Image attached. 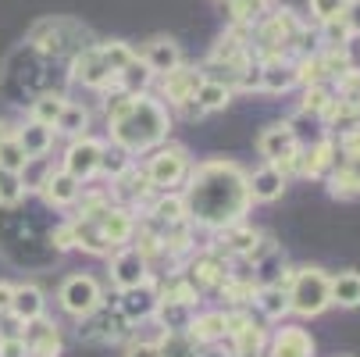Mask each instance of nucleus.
<instances>
[{"label": "nucleus", "instance_id": "1", "mask_svg": "<svg viewBox=\"0 0 360 357\" xmlns=\"http://www.w3.org/2000/svg\"><path fill=\"white\" fill-rule=\"evenodd\" d=\"M182 200L189 222L203 229H229L239 225L250 211V189H246V172L236 161L211 158L196 168H189L182 182Z\"/></svg>", "mask_w": 360, "mask_h": 357}, {"label": "nucleus", "instance_id": "2", "mask_svg": "<svg viewBox=\"0 0 360 357\" xmlns=\"http://www.w3.org/2000/svg\"><path fill=\"white\" fill-rule=\"evenodd\" d=\"M108 129L111 143L136 158L168 143L172 115L153 93H118L108 100Z\"/></svg>", "mask_w": 360, "mask_h": 357}, {"label": "nucleus", "instance_id": "3", "mask_svg": "<svg viewBox=\"0 0 360 357\" xmlns=\"http://www.w3.org/2000/svg\"><path fill=\"white\" fill-rule=\"evenodd\" d=\"M285 293H289V315H300V318H318L332 308L325 268H292Z\"/></svg>", "mask_w": 360, "mask_h": 357}, {"label": "nucleus", "instance_id": "4", "mask_svg": "<svg viewBox=\"0 0 360 357\" xmlns=\"http://www.w3.org/2000/svg\"><path fill=\"white\" fill-rule=\"evenodd\" d=\"M189 168H193V165H189V154H186V146H179V143L153 146L150 158H146V165H143L146 182H150L153 193H172V189H179V186L186 182Z\"/></svg>", "mask_w": 360, "mask_h": 357}, {"label": "nucleus", "instance_id": "5", "mask_svg": "<svg viewBox=\"0 0 360 357\" xmlns=\"http://www.w3.org/2000/svg\"><path fill=\"white\" fill-rule=\"evenodd\" d=\"M68 79L86 86V89H93V93L118 96V72L111 68V61H108V54H104V46H100V43H86L79 54L72 58Z\"/></svg>", "mask_w": 360, "mask_h": 357}, {"label": "nucleus", "instance_id": "6", "mask_svg": "<svg viewBox=\"0 0 360 357\" xmlns=\"http://www.w3.org/2000/svg\"><path fill=\"white\" fill-rule=\"evenodd\" d=\"M58 303H61L65 315L86 318V315H93L100 303H104V286H100L93 275H86V272H75V275H68V279L61 282Z\"/></svg>", "mask_w": 360, "mask_h": 357}, {"label": "nucleus", "instance_id": "7", "mask_svg": "<svg viewBox=\"0 0 360 357\" xmlns=\"http://www.w3.org/2000/svg\"><path fill=\"white\" fill-rule=\"evenodd\" d=\"M104 139H96V136H79V139H72L68 146H65V154H61V168L72 175V179H79L82 186L89 182V179H96V172H100V158H104Z\"/></svg>", "mask_w": 360, "mask_h": 357}, {"label": "nucleus", "instance_id": "8", "mask_svg": "<svg viewBox=\"0 0 360 357\" xmlns=\"http://www.w3.org/2000/svg\"><path fill=\"white\" fill-rule=\"evenodd\" d=\"M108 275H111V286L122 293V289H136L143 282H150V261L143 258V253L129 243V246H118L111 253V261H108Z\"/></svg>", "mask_w": 360, "mask_h": 357}, {"label": "nucleus", "instance_id": "9", "mask_svg": "<svg viewBox=\"0 0 360 357\" xmlns=\"http://www.w3.org/2000/svg\"><path fill=\"white\" fill-rule=\"evenodd\" d=\"M125 332H129V322L118 315V308H108V303H100L93 315L79 318V339L86 343H118Z\"/></svg>", "mask_w": 360, "mask_h": 357}, {"label": "nucleus", "instance_id": "10", "mask_svg": "<svg viewBox=\"0 0 360 357\" xmlns=\"http://www.w3.org/2000/svg\"><path fill=\"white\" fill-rule=\"evenodd\" d=\"M93 218H96V229H100V236L108 239V246H111V250L129 246V243H132V236H136V229H139L136 211L122 208V203H115V200L108 203L104 211H96Z\"/></svg>", "mask_w": 360, "mask_h": 357}, {"label": "nucleus", "instance_id": "11", "mask_svg": "<svg viewBox=\"0 0 360 357\" xmlns=\"http://www.w3.org/2000/svg\"><path fill=\"white\" fill-rule=\"evenodd\" d=\"M182 275L203 293V289H221L232 272H229V261L221 258L218 250H203V253H193Z\"/></svg>", "mask_w": 360, "mask_h": 357}, {"label": "nucleus", "instance_id": "12", "mask_svg": "<svg viewBox=\"0 0 360 357\" xmlns=\"http://www.w3.org/2000/svg\"><path fill=\"white\" fill-rule=\"evenodd\" d=\"M115 308H118V315L129 322V329L139 325V322H150L153 311H158V282L150 279V282H143V286H136V289H122L118 300H115Z\"/></svg>", "mask_w": 360, "mask_h": 357}, {"label": "nucleus", "instance_id": "13", "mask_svg": "<svg viewBox=\"0 0 360 357\" xmlns=\"http://www.w3.org/2000/svg\"><path fill=\"white\" fill-rule=\"evenodd\" d=\"M200 82H203V72L182 61L175 72L161 75V104H165V108H182V104H189V100L196 96V89H200Z\"/></svg>", "mask_w": 360, "mask_h": 357}, {"label": "nucleus", "instance_id": "14", "mask_svg": "<svg viewBox=\"0 0 360 357\" xmlns=\"http://www.w3.org/2000/svg\"><path fill=\"white\" fill-rule=\"evenodd\" d=\"M300 146H303V143H300V136H296L292 122H275V125L261 129V136H257V150H261L264 165H275V161H282V158L296 154Z\"/></svg>", "mask_w": 360, "mask_h": 357}, {"label": "nucleus", "instance_id": "15", "mask_svg": "<svg viewBox=\"0 0 360 357\" xmlns=\"http://www.w3.org/2000/svg\"><path fill=\"white\" fill-rule=\"evenodd\" d=\"M108 193H111L115 203H122V208H129V211H136L139 203H146L153 196V189L146 182V172L139 165H129L118 179H111V189Z\"/></svg>", "mask_w": 360, "mask_h": 357}, {"label": "nucleus", "instance_id": "16", "mask_svg": "<svg viewBox=\"0 0 360 357\" xmlns=\"http://www.w3.org/2000/svg\"><path fill=\"white\" fill-rule=\"evenodd\" d=\"M139 54V61L150 68V75H168V72H175L179 65H182V50H179V43L172 39V36H153V39H146L143 43V50H136Z\"/></svg>", "mask_w": 360, "mask_h": 357}, {"label": "nucleus", "instance_id": "17", "mask_svg": "<svg viewBox=\"0 0 360 357\" xmlns=\"http://www.w3.org/2000/svg\"><path fill=\"white\" fill-rule=\"evenodd\" d=\"M300 86V75H296V61L292 58H264L257 61V89L264 93H285Z\"/></svg>", "mask_w": 360, "mask_h": 357}, {"label": "nucleus", "instance_id": "18", "mask_svg": "<svg viewBox=\"0 0 360 357\" xmlns=\"http://www.w3.org/2000/svg\"><path fill=\"white\" fill-rule=\"evenodd\" d=\"M22 339H25L29 357H61V346H65V343H61V329L50 322L46 315L36 318V322H25Z\"/></svg>", "mask_w": 360, "mask_h": 357}, {"label": "nucleus", "instance_id": "19", "mask_svg": "<svg viewBox=\"0 0 360 357\" xmlns=\"http://www.w3.org/2000/svg\"><path fill=\"white\" fill-rule=\"evenodd\" d=\"M268 357H314V339L303 325H282L268 336Z\"/></svg>", "mask_w": 360, "mask_h": 357}, {"label": "nucleus", "instance_id": "20", "mask_svg": "<svg viewBox=\"0 0 360 357\" xmlns=\"http://www.w3.org/2000/svg\"><path fill=\"white\" fill-rule=\"evenodd\" d=\"M39 196L50 203V208H61V211H68V208H75L79 196H82V182H79V179H72L65 168H54V172H50V179L43 182Z\"/></svg>", "mask_w": 360, "mask_h": 357}, {"label": "nucleus", "instance_id": "21", "mask_svg": "<svg viewBox=\"0 0 360 357\" xmlns=\"http://www.w3.org/2000/svg\"><path fill=\"white\" fill-rule=\"evenodd\" d=\"M285 175L275 165H261L257 172L246 175V189H250V203H275L285 193Z\"/></svg>", "mask_w": 360, "mask_h": 357}, {"label": "nucleus", "instance_id": "22", "mask_svg": "<svg viewBox=\"0 0 360 357\" xmlns=\"http://www.w3.org/2000/svg\"><path fill=\"white\" fill-rule=\"evenodd\" d=\"M15 143L25 150V158H46L50 146H54V129L50 125H39V122H22L18 129H11Z\"/></svg>", "mask_w": 360, "mask_h": 357}, {"label": "nucleus", "instance_id": "23", "mask_svg": "<svg viewBox=\"0 0 360 357\" xmlns=\"http://www.w3.org/2000/svg\"><path fill=\"white\" fill-rule=\"evenodd\" d=\"M8 315H15L22 325L43 318V315H46V296H43V289L32 286V282L15 286V293H11V311H8Z\"/></svg>", "mask_w": 360, "mask_h": 357}, {"label": "nucleus", "instance_id": "24", "mask_svg": "<svg viewBox=\"0 0 360 357\" xmlns=\"http://www.w3.org/2000/svg\"><path fill=\"white\" fill-rule=\"evenodd\" d=\"M264 350H268V332L253 318L229 336V353L232 357H264Z\"/></svg>", "mask_w": 360, "mask_h": 357}, {"label": "nucleus", "instance_id": "25", "mask_svg": "<svg viewBox=\"0 0 360 357\" xmlns=\"http://www.w3.org/2000/svg\"><path fill=\"white\" fill-rule=\"evenodd\" d=\"M186 332L200 346H218L225 339V311H196Z\"/></svg>", "mask_w": 360, "mask_h": 357}, {"label": "nucleus", "instance_id": "26", "mask_svg": "<svg viewBox=\"0 0 360 357\" xmlns=\"http://www.w3.org/2000/svg\"><path fill=\"white\" fill-rule=\"evenodd\" d=\"M261 232L257 229H250L246 222H239V225H229V229H221V243H225V258H250V253L261 246Z\"/></svg>", "mask_w": 360, "mask_h": 357}, {"label": "nucleus", "instance_id": "27", "mask_svg": "<svg viewBox=\"0 0 360 357\" xmlns=\"http://www.w3.org/2000/svg\"><path fill=\"white\" fill-rule=\"evenodd\" d=\"M65 104H68V96L61 89H43L36 100H29V118L54 129L58 118H61V111H65Z\"/></svg>", "mask_w": 360, "mask_h": 357}, {"label": "nucleus", "instance_id": "28", "mask_svg": "<svg viewBox=\"0 0 360 357\" xmlns=\"http://www.w3.org/2000/svg\"><path fill=\"white\" fill-rule=\"evenodd\" d=\"M328 300L335 308H360V272H339V275H328Z\"/></svg>", "mask_w": 360, "mask_h": 357}, {"label": "nucleus", "instance_id": "29", "mask_svg": "<svg viewBox=\"0 0 360 357\" xmlns=\"http://www.w3.org/2000/svg\"><path fill=\"white\" fill-rule=\"evenodd\" d=\"M221 8L229 11L236 29H253L271 8V0H221Z\"/></svg>", "mask_w": 360, "mask_h": 357}, {"label": "nucleus", "instance_id": "30", "mask_svg": "<svg viewBox=\"0 0 360 357\" xmlns=\"http://www.w3.org/2000/svg\"><path fill=\"white\" fill-rule=\"evenodd\" d=\"M193 104L203 111V115H211V111H225L232 104V86L225 82H214V79H203L196 96H193Z\"/></svg>", "mask_w": 360, "mask_h": 357}, {"label": "nucleus", "instance_id": "31", "mask_svg": "<svg viewBox=\"0 0 360 357\" xmlns=\"http://www.w3.org/2000/svg\"><path fill=\"white\" fill-rule=\"evenodd\" d=\"M253 303H257V311H261L268 322H282L289 315V293L282 286H257Z\"/></svg>", "mask_w": 360, "mask_h": 357}, {"label": "nucleus", "instance_id": "32", "mask_svg": "<svg viewBox=\"0 0 360 357\" xmlns=\"http://www.w3.org/2000/svg\"><path fill=\"white\" fill-rule=\"evenodd\" d=\"M193 315L196 308H186V303H175V300H158V311H153V318L165 325V332H186Z\"/></svg>", "mask_w": 360, "mask_h": 357}, {"label": "nucleus", "instance_id": "33", "mask_svg": "<svg viewBox=\"0 0 360 357\" xmlns=\"http://www.w3.org/2000/svg\"><path fill=\"white\" fill-rule=\"evenodd\" d=\"M332 100H335V86H332V82H311V86H303V104H300V115L321 118V115L328 111Z\"/></svg>", "mask_w": 360, "mask_h": 357}, {"label": "nucleus", "instance_id": "34", "mask_svg": "<svg viewBox=\"0 0 360 357\" xmlns=\"http://www.w3.org/2000/svg\"><path fill=\"white\" fill-rule=\"evenodd\" d=\"M86 129H89V111L82 104H75V100H68L58 125H54V132H61L68 139H79V136H86Z\"/></svg>", "mask_w": 360, "mask_h": 357}, {"label": "nucleus", "instance_id": "35", "mask_svg": "<svg viewBox=\"0 0 360 357\" xmlns=\"http://www.w3.org/2000/svg\"><path fill=\"white\" fill-rule=\"evenodd\" d=\"M158 350H161V357H200L203 346L189 332H165L158 339Z\"/></svg>", "mask_w": 360, "mask_h": 357}, {"label": "nucleus", "instance_id": "36", "mask_svg": "<svg viewBox=\"0 0 360 357\" xmlns=\"http://www.w3.org/2000/svg\"><path fill=\"white\" fill-rule=\"evenodd\" d=\"M50 172H54V161H50V158H29L25 168L18 172V182H22L25 193H39L43 182L50 179Z\"/></svg>", "mask_w": 360, "mask_h": 357}, {"label": "nucleus", "instance_id": "37", "mask_svg": "<svg viewBox=\"0 0 360 357\" xmlns=\"http://www.w3.org/2000/svg\"><path fill=\"white\" fill-rule=\"evenodd\" d=\"M129 165H136V161H132V154H125V150H122V146H115V143H108V146H104V158H100V172H96V175L118 179Z\"/></svg>", "mask_w": 360, "mask_h": 357}, {"label": "nucleus", "instance_id": "38", "mask_svg": "<svg viewBox=\"0 0 360 357\" xmlns=\"http://www.w3.org/2000/svg\"><path fill=\"white\" fill-rule=\"evenodd\" d=\"M221 293H225V300L232 303V308H246V303L257 296V286H253V279L229 275V279H225V286H221Z\"/></svg>", "mask_w": 360, "mask_h": 357}, {"label": "nucleus", "instance_id": "39", "mask_svg": "<svg viewBox=\"0 0 360 357\" xmlns=\"http://www.w3.org/2000/svg\"><path fill=\"white\" fill-rule=\"evenodd\" d=\"M22 196H25V189H22L18 175L0 168V208H18Z\"/></svg>", "mask_w": 360, "mask_h": 357}, {"label": "nucleus", "instance_id": "40", "mask_svg": "<svg viewBox=\"0 0 360 357\" xmlns=\"http://www.w3.org/2000/svg\"><path fill=\"white\" fill-rule=\"evenodd\" d=\"M25 161L29 158H25V150L15 143V136H8L4 143H0V168H4V172H15L18 175L25 168Z\"/></svg>", "mask_w": 360, "mask_h": 357}, {"label": "nucleus", "instance_id": "41", "mask_svg": "<svg viewBox=\"0 0 360 357\" xmlns=\"http://www.w3.org/2000/svg\"><path fill=\"white\" fill-rule=\"evenodd\" d=\"M307 4H311V18H314L318 25H325V22L342 18V11H346L349 0H307Z\"/></svg>", "mask_w": 360, "mask_h": 357}, {"label": "nucleus", "instance_id": "42", "mask_svg": "<svg viewBox=\"0 0 360 357\" xmlns=\"http://www.w3.org/2000/svg\"><path fill=\"white\" fill-rule=\"evenodd\" d=\"M0 357H29L25 339L22 336H4V339H0Z\"/></svg>", "mask_w": 360, "mask_h": 357}, {"label": "nucleus", "instance_id": "43", "mask_svg": "<svg viewBox=\"0 0 360 357\" xmlns=\"http://www.w3.org/2000/svg\"><path fill=\"white\" fill-rule=\"evenodd\" d=\"M342 25L349 36H360V0H349L346 11H342Z\"/></svg>", "mask_w": 360, "mask_h": 357}, {"label": "nucleus", "instance_id": "44", "mask_svg": "<svg viewBox=\"0 0 360 357\" xmlns=\"http://www.w3.org/2000/svg\"><path fill=\"white\" fill-rule=\"evenodd\" d=\"M50 243H54L58 250H72L75 246V236H72V225L68 222H61L54 232H50Z\"/></svg>", "mask_w": 360, "mask_h": 357}, {"label": "nucleus", "instance_id": "45", "mask_svg": "<svg viewBox=\"0 0 360 357\" xmlns=\"http://www.w3.org/2000/svg\"><path fill=\"white\" fill-rule=\"evenodd\" d=\"M125 357H161V350H158V343L139 339V343H132V346L125 350Z\"/></svg>", "mask_w": 360, "mask_h": 357}, {"label": "nucleus", "instance_id": "46", "mask_svg": "<svg viewBox=\"0 0 360 357\" xmlns=\"http://www.w3.org/2000/svg\"><path fill=\"white\" fill-rule=\"evenodd\" d=\"M22 322L15 318V315H0V339H4V336H22Z\"/></svg>", "mask_w": 360, "mask_h": 357}, {"label": "nucleus", "instance_id": "47", "mask_svg": "<svg viewBox=\"0 0 360 357\" xmlns=\"http://www.w3.org/2000/svg\"><path fill=\"white\" fill-rule=\"evenodd\" d=\"M11 293H15L11 282H0V315H8V311H11Z\"/></svg>", "mask_w": 360, "mask_h": 357}, {"label": "nucleus", "instance_id": "48", "mask_svg": "<svg viewBox=\"0 0 360 357\" xmlns=\"http://www.w3.org/2000/svg\"><path fill=\"white\" fill-rule=\"evenodd\" d=\"M200 357H232L229 350H221V346H203L200 350Z\"/></svg>", "mask_w": 360, "mask_h": 357}, {"label": "nucleus", "instance_id": "49", "mask_svg": "<svg viewBox=\"0 0 360 357\" xmlns=\"http://www.w3.org/2000/svg\"><path fill=\"white\" fill-rule=\"evenodd\" d=\"M8 136H11V125H4V122H0V143H4Z\"/></svg>", "mask_w": 360, "mask_h": 357}, {"label": "nucleus", "instance_id": "50", "mask_svg": "<svg viewBox=\"0 0 360 357\" xmlns=\"http://www.w3.org/2000/svg\"><path fill=\"white\" fill-rule=\"evenodd\" d=\"M218 4H221V0H218Z\"/></svg>", "mask_w": 360, "mask_h": 357}]
</instances>
